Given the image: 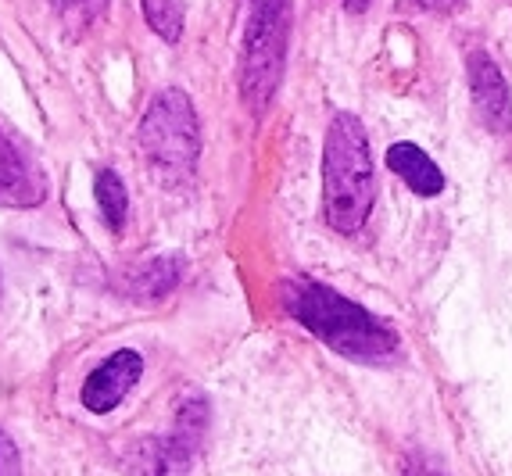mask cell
Wrapping results in <instances>:
<instances>
[{"label":"cell","mask_w":512,"mask_h":476,"mask_svg":"<svg viewBox=\"0 0 512 476\" xmlns=\"http://www.w3.org/2000/svg\"><path fill=\"white\" fill-rule=\"evenodd\" d=\"M369 4H373V0H344V8L355 11V15H359V11H366Z\"/></svg>","instance_id":"cell-16"},{"label":"cell","mask_w":512,"mask_h":476,"mask_svg":"<svg viewBox=\"0 0 512 476\" xmlns=\"http://www.w3.org/2000/svg\"><path fill=\"white\" fill-rule=\"evenodd\" d=\"M0 476H22V459L18 448L11 444V437L0 430Z\"/></svg>","instance_id":"cell-13"},{"label":"cell","mask_w":512,"mask_h":476,"mask_svg":"<svg viewBox=\"0 0 512 476\" xmlns=\"http://www.w3.org/2000/svg\"><path fill=\"white\" fill-rule=\"evenodd\" d=\"M423 11H434V15H448V11L459 8V0H416Z\"/></svg>","instance_id":"cell-14"},{"label":"cell","mask_w":512,"mask_h":476,"mask_svg":"<svg viewBox=\"0 0 512 476\" xmlns=\"http://www.w3.org/2000/svg\"><path fill=\"white\" fill-rule=\"evenodd\" d=\"M291 47V0H248L244 51H240V94L255 115H265L283 83Z\"/></svg>","instance_id":"cell-3"},{"label":"cell","mask_w":512,"mask_h":476,"mask_svg":"<svg viewBox=\"0 0 512 476\" xmlns=\"http://www.w3.org/2000/svg\"><path fill=\"white\" fill-rule=\"evenodd\" d=\"M376 201V172L362 119L337 111L323 140V215L337 233H359Z\"/></svg>","instance_id":"cell-2"},{"label":"cell","mask_w":512,"mask_h":476,"mask_svg":"<svg viewBox=\"0 0 512 476\" xmlns=\"http://www.w3.org/2000/svg\"><path fill=\"white\" fill-rule=\"evenodd\" d=\"M140 147L154 176L169 187L187 183L194 176L197 154H201V126H197L194 101L180 86L158 90L140 119Z\"/></svg>","instance_id":"cell-4"},{"label":"cell","mask_w":512,"mask_h":476,"mask_svg":"<svg viewBox=\"0 0 512 476\" xmlns=\"http://www.w3.org/2000/svg\"><path fill=\"white\" fill-rule=\"evenodd\" d=\"M51 8L58 11V18L65 22V29L79 36L90 22L101 18V11L108 8V0H51Z\"/></svg>","instance_id":"cell-12"},{"label":"cell","mask_w":512,"mask_h":476,"mask_svg":"<svg viewBox=\"0 0 512 476\" xmlns=\"http://www.w3.org/2000/svg\"><path fill=\"white\" fill-rule=\"evenodd\" d=\"M466 79H470V94L484 126L491 133H512V97L509 86H505L502 68L487 58L484 51H473L466 58Z\"/></svg>","instance_id":"cell-6"},{"label":"cell","mask_w":512,"mask_h":476,"mask_svg":"<svg viewBox=\"0 0 512 476\" xmlns=\"http://www.w3.org/2000/svg\"><path fill=\"white\" fill-rule=\"evenodd\" d=\"M94 197H97V208H101V219L119 233L122 226H126V215H129V194H126V183L119 179V172H111V169L97 172Z\"/></svg>","instance_id":"cell-10"},{"label":"cell","mask_w":512,"mask_h":476,"mask_svg":"<svg viewBox=\"0 0 512 476\" xmlns=\"http://www.w3.org/2000/svg\"><path fill=\"white\" fill-rule=\"evenodd\" d=\"M0 298H4V280H0Z\"/></svg>","instance_id":"cell-17"},{"label":"cell","mask_w":512,"mask_h":476,"mask_svg":"<svg viewBox=\"0 0 512 476\" xmlns=\"http://www.w3.org/2000/svg\"><path fill=\"white\" fill-rule=\"evenodd\" d=\"M144 376V358L140 351L122 348L111 358H104L101 366L83 380V391H79V401H83L86 412H97V416H108L115 408L126 401V394L133 391Z\"/></svg>","instance_id":"cell-5"},{"label":"cell","mask_w":512,"mask_h":476,"mask_svg":"<svg viewBox=\"0 0 512 476\" xmlns=\"http://www.w3.org/2000/svg\"><path fill=\"white\" fill-rule=\"evenodd\" d=\"M405 476H444L437 466H427V462L419 459V462H409V469H405Z\"/></svg>","instance_id":"cell-15"},{"label":"cell","mask_w":512,"mask_h":476,"mask_svg":"<svg viewBox=\"0 0 512 476\" xmlns=\"http://www.w3.org/2000/svg\"><path fill=\"white\" fill-rule=\"evenodd\" d=\"M183 276V262L176 255L154 258V262L140 265L133 276H129V290L137 294L140 301H162Z\"/></svg>","instance_id":"cell-9"},{"label":"cell","mask_w":512,"mask_h":476,"mask_svg":"<svg viewBox=\"0 0 512 476\" xmlns=\"http://www.w3.org/2000/svg\"><path fill=\"white\" fill-rule=\"evenodd\" d=\"M47 197L40 165L0 129V208H33Z\"/></svg>","instance_id":"cell-7"},{"label":"cell","mask_w":512,"mask_h":476,"mask_svg":"<svg viewBox=\"0 0 512 476\" xmlns=\"http://www.w3.org/2000/svg\"><path fill=\"white\" fill-rule=\"evenodd\" d=\"M283 308L291 312L294 323H301L312 337H319L326 348L348 362L391 366L398 358V348H402L398 333L384 319H376L369 308L355 305L351 298L316 280L283 283Z\"/></svg>","instance_id":"cell-1"},{"label":"cell","mask_w":512,"mask_h":476,"mask_svg":"<svg viewBox=\"0 0 512 476\" xmlns=\"http://www.w3.org/2000/svg\"><path fill=\"white\" fill-rule=\"evenodd\" d=\"M144 8L147 26H151L154 36H162L165 43H180L183 40V0H140Z\"/></svg>","instance_id":"cell-11"},{"label":"cell","mask_w":512,"mask_h":476,"mask_svg":"<svg viewBox=\"0 0 512 476\" xmlns=\"http://www.w3.org/2000/svg\"><path fill=\"white\" fill-rule=\"evenodd\" d=\"M387 169L419 197H437L444 190V172L437 169L434 158L416 144H394L391 151H387Z\"/></svg>","instance_id":"cell-8"}]
</instances>
